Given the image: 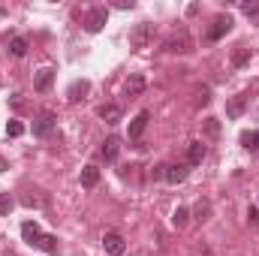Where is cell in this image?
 I'll list each match as a JSON object with an SVG mask.
<instances>
[{"label":"cell","instance_id":"1","mask_svg":"<svg viewBox=\"0 0 259 256\" xmlns=\"http://www.w3.org/2000/svg\"><path fill=\"white\" fill-rule=\"evenodd\" d=\"M21 235H24V241L27 244H33V247H39V250H46V253H58V238L55 235H46L36 223H21Z\"/></svg>","mask_w":259,"mask_h":256},{"label":"cell","instance_id":"2","mask_svg":"<svg viewBox=\"0 0 259 256\" xmlns=\"http://www.w3.org/2000/svg\"><path fill=\"white\" fill-rule=\"evenodd\" d=\"M193 49H196V42H193V36H190L187 27L172 30V36L166 39V52H172V55H190Z\"/></svg>","mask_w":259,"mask_h":256},{"label":"cell","instance_id":"3","mask_svg":"<svg viewBox=\"0 0 259 256\" xmlns=\"http://www.w3.org/2000/svg\"><path fill=\"white\" fill-rule=\"evenodd\" d=\"M151 39H154V24L142 21V24H136V27H133V33H130V49L142 52V49H148V42H151Z\"/></svg>","mask_w":259,"mask_h":256},{"label":"cell","instance_id":"4","mask_svg":"<svg viewBox=\"0 0 259 256\" xmlns=\"http://www.w3.org/2000/svg\"><path fill=\"white\" fill-rule=\"evenodd\" d=\"M106 21H109V9H106V6H94V9L84 15V30H88V33H100V30L106 27Z\"/></svg>","mask_w":259,"mask_h":256},{"label":"cell","instance_id":"5","mask_svg":"<svg viewBox=\"0 0 259 256\" xmlns=\"http://www.w3.org/2000/svg\"><path fill=\"white\" fill-rule=\"evenodd\" d=\"M103 247H106V253L109 256H124L127 241H124L121 232H106V235H103Z\"/></svg>","mask_w":259,"mask_h":256},{"label":"cell","instance_id":"6","mask_svg":"<svg viewBox=\"0 0 259 256\" xmlns=\"http://www.w3.org/2000/svg\"><path fill=\"white\" fill-rule=\"evenodd\" d=\"M229 30H232V18H229V15H217L214 24H211V30H208V39L217 42V39H223Z\"/></svg>","mask_w":259,"mask_h":256},{"label":"cell","instance_id":"7","mask_svg":"<svg viewBox=\"0 0 259 256\" xmlns=\"http://www.w3.org/2000/svg\"><path fill=\"white\" fill-rule=\"evenodd\" d=\"M55 84V69H49V66H42L36 75H33V91L36 94H46L49 88Z\"/></svg>","mask_w":259,"mask_h":256},{"label":"cell","instance_id":"8","mask_svg":"<svg viewBox=\"0 0 259 256\" xmlns=\"http://www.w3.org/2000/svg\"><path fill=\"white\" fill-rule=\"evenodd\" d=\"M55 115L52 112H42L36 121H33V136H52V130H55Z\"/></svg>","mask_w":259,"mask_h":256},{"label":"cell","instance_id":"9","mask_svg":"<svg viewBox=\"0 0 259 256\" xmlns=\"http://www.w3.org/2000/svg\"><path fill=\"white\" fill-rule=\"evenodd\" d=\"M247 94H238V97H232L229 103H226V118H241L244 115V109H247Z\"/></svg>","mask_w":259,"mask_h":256},{"label":"cell","instance_id":"10","mask_svg":"<svg viewBox=\"0 0 259 256\" xmlns=\"http://www.w3.org/2000/svg\"><path fill=\"white\" fill-rule=\"evenodd\" d=\"M88 91H91V81H88V78H78V81H72V84H69V91H66V100H69V103H78V100H81Z\"/></svg>","mask_w":259,"mask_h":256},{"label":"cell","instance_id":"11","mask_svg":"<svg viewBox=\"0 0 259 256\" xmlns=\"http://www.w3.org/2000/svg\"><path fill=\"white\" fill-rule=\"evenodd\" d=\"M163 178L169 184H184L187 181V166H163Z\"/></svg>","mask_w":259,"mask_h":256},{"label":"cell","instance_id":"12","mask_svg":"<svg viewBox=\"0 0 259 256\" xmlns=\"http://www.w3.org/2000/svg\"><path fill=\"white\" fill-rule=\"evenodd\" d=\"M142 91H145V75H142V72H133L127 78V84H124V94H127V97H139Z\"/></svg>","mask_w":259,"mask_h":256},{"label":"cell","instance_id":"13","mask_svg":"<svg viewBox=\"0 0 259 256\" xmlns=\"http://www.w3.org/2000/svg\"><path fill=\"white\" fill-rule=\"evenodd\" d=\"M205 154H208V151H205V142H190V145H187V163H190V166H199V163L205 160Z\"/></svg>","mask_w":259,"mask_h":256},{"label":"cell","instance_id":"14","mask_svg":"<svg viewBox=\"0 0 259 256\" xmlns=\"http://www.w3.org/2000/svg\"><path fill=\"white\" fill-rule=\"evenodd\" d=\"M148 121H151V112H139L133 118V124H130V139H139L145 133V127H148Z\"/></svg>","mask_w":259,"mask_h":256},{"label":"cell","instance_id":"15","mask_svg":"<svg viewBox=\"0 0 259 256\" xmlns=\"http://www.w3.org/2000/svg\"><path fill=\"white\" fill-rule=\"evenodd\" d=\"M118 154H121V142L112 136V139H106V145H103V157H106V163H115L118 160Z\"/></svg>","mask_w":259,"mask_h":256},{"label":"cell","instance_id":"16","mask_svg":"<svg viewBox=\"0 0 259 256\" xmlns=\"http://www.w3.org/2000/svg\"><path fill=\"white\" fill-rule=\"evenodd\" d=\"M100 118H103L106 124H118V121H121V106H115V103L103 106V109H100Z\"/></svg>","mask_w":259,"mask_h":256},{"label":"cell","instance_id":"17","mask_svg":"<svg viewBox=\"0 0 259 256\" xmlns=\"http://www.w3.org/2000/svg\"><path fill=\"white\" fill-rule=\"evenodd\" d=\"M97 181H100V169L97 166H84L81 169V187H97Z\"/></svg>","mask_w":259,"mask_h":256},{"label":"cell","instance_id":"18","mask_svg":"<svg viewBox=\"0 0 259 256\" xmlns=\"http://www.w3.org/2000/svg\"><path fill=\"white\" fill-rule=\"evenodd\" d=\"M202 133H205V139L217 142V139H220V121H217V118H205V121H202Z\"/></svg>","mask_w":259,"mask_h":256},{"label":"cell","instance_id":"19","mask_svg":"<svg viewBox=\"0 0 259 256\" xmlns=\"http://www.w3.org/2000/svg\"><path fill=\"white\" fill-rule=\"evenodd\" d=\"M9 55L12 58H24L27 55V39L24 36H12L9 39Z\"/></svg>","mask_w":259,"mask_h":256},{"label":"cell","instance_id":"20","mask_svg":"<svg viewBox=\"0 0 259 256\" xmlns=\"http://www.w3.org/2000/svg\"><path fill=\"white\" fill-rule=\"evenodd\" d=\"M172 223H175L178 229H184V226L190 223V211H187L184 205H178V208H175V214H172Z\"/></svg>","mask_w":259,"mask_h":256},{"label":"cell","instance_id":"21","mask_svg":"<svg viewBox=\"0 0 259 256\" xmlns=\"http://www.w3.org/2000/svg\"><path fill=\"white\" fill-rule=\"evenodd\" d=\"M241 145L259 154V130H253V133H241Z\"/></svg>","mask_w":259,"mask_h":256},{"label":"cell","instance_id":"22","mask_svg":"<svg viewBox=\"0 0 259 256\" xmlns=\"http://www.w3.org/2000/svg\"><path fill=\"white\" fill-rule=\"evenodd\" d=\"M247 61H250V49H244V46H238V49L232 52V64H235V66H244Z\"/></svg>","mask_w":259,"mask_h":256},{"label":"cell","instance_id":"23","mask_svg":"<svg viewBox=\"0 0 259 256\" xmlns=\"http://www.w3.org/2000/svg\"><path fill=\"white\" fill-rule=\"evenodd\" d=\"M241 9H244V15H247L250 21H259V0H247V3H241Z\"/></svg>","mask_w":259,"mask_h":256},{"label":"cell","instance_id":"24","mask_svg":"<svg viewBox=\"0 0 259 256\" xmlns=\"http://www.w3.org/2000/svg\"><path fill=\"white\" fill-rule=\"evenodd\" d=\"M208 214H211V202H208V199H202V202L196 205V220H199V223H205V220H208Z\"/></svg>","mask_w":259,"mask_h":256},{"label":"cell","instance_id":"25","mask_svg":"<svg viewBox=\"0 0 259 256\" xmlns=\"http://www.w3.org/2000/svg\"><path fill=\"white\" fill-rule=\"evenodd\" d=\"M12 208H15V199H12L9 193H0V217H3V214H9Z\"/></svg>","mask_w":259,"mask_h":256},{"label":"cell","instance_id":"26","mask_svg":"<svg viewBox=\"0 0 259 256\" xmlns=\"http://www.w3.org/2000/svg\"><path fill=\"white\" fill-rule=\"evenodd\" d=\"M6 136H12V139L24 136V124H21V121H9V124H6Z\"/></svg>","mask_w":259,"mask_h":256},{"label":"cell","instance_id":"27","mask_svg":"<svg viewBox=\"0 0 259 256\" xmlns=\"http://www.w3.org/2000/svg\"><path fill=\"white\" fill-rule=\"evenodd\" d=\"M247 220L256 226V223H259V208H247Z\"/></svg>","mask_w":259,"mask_h":256},{"label":"cell","instance_id":"28","mask_svg":"<svg viewBox=\"0 0 259 256\" xmlns=\"http://www.w3.org/2000/svg\"><path fill=\"white\" fill-rule=\"evenodd\" d=\"M6 169H9V163H6V160L0 157V172H6Z\"/></svg>","mask_w":259,"mask_h":256}]
</instances>
